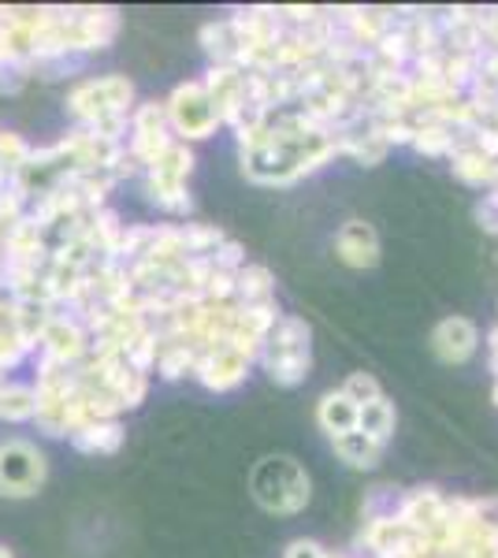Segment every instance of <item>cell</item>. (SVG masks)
I'll return each instance as SVG.
<instances>
[{
	"mask_svg": "<svg viewBox=\"0 0 498 558\" xmlns=\"http://www.w3.org/2000/svg\"><path fill=\"white\" fill-rule=\"evenodd\" d=\"M171 142H175V134H171V128H168L165 101L134 105L131 128H126V153H131V160L138 165V172H146V168L171 146Z\"/></svg>",
	"mask_w": 498,
	"mask_h": 558,
	"instance_id": "8",
	"label": "cell"
},
{
	"mask_svg": "<svg viewBox=\"0 0 498 558\" xmlns=\"http://www.w3.org/2000/svg\"><path fill=\"white\" fill-rule=\"evenodd\" d=\"M250 376V362L239 354V350H231L228 343L216 347V350H205V354H197V365H194V380L208 387V391L223 395V391H234L242 380Z\"/></svg>",
	"mask_w": 498,
	"mask_h": 558,
	"instance_id": "9",
	"label": "cell"
},
{
	"mask_svg": "<svg viewBox=\"0 0 498 558\" xmlns=\"http://www.w3.org/2000/svg\"><path fill=\"white\" fill-rule=\"evenodd\" d=\"M313 331L302 317H279L276 328L265 336L260 343V357L265 373L271 376V384L279 387H297L309 376L313 368V347H309Z\"/></svg>",
	"mask_w": 498,
	"mask_h": 558,
	"instance_id": "2",
	"label": "cell"
},
{
	"mask_svg": "<svg viewBox=\"0 0 498 558\" xmlns=\"http://www.w3.org/2000/svg\"><path fill=\"white\" fill-rule=\"evenodd\" d=\"M476 347H479V331H476V324L465 317H447L432 331V350H436V357L447 365L469 362V357L476 354Z\"/></svg>",
	"mask_w": 498,
	"mask_h": 558,
	"instance_id": "11",
	"label": "cell"
},
{
	"mask_svg": "<svg viewBox=\"0 0 498 558\" xmlns=\"http://www.w3.org/2000/svg\"><path fill=\"white\" fill-rule=\"evenodd\" d=\"M253 499L271 514H302L309 507V476L287 454H268L253 470Z\"/></svg>",
	"mask_w": 498,
	"mask_h": 558,
	"instance_id": "3",
	"label": "cell"
},
{
	"mask_svg": "<svg viewBox=\"0 0 498 558\" xmlns=\"http://www.w3.org/2000/svg\"><path fill=\"white\" fill-rule=\"evenodd\" d=\"M165 112H168V128L175 134L179 142H202L208 134H216L220 128V112H216L212 97H208V89L202 78H194V83H183L171 89V97L165 101Z\"/></svg>",
	"mask_w": 498,
	"mask_h": 558,
	"instance_id": "6",
	"label": "cell"
},
{
	"mask_svg": "<svg viewBox=\"0 0 498 558\" xmlns=\"http://www.w3.org/2000/svg\"><path fill=\"white\" fill-rule=\"evenodd\" d=\"M335 444V451H339V458L347 465H353V470H373V465L379 462V454H384V447L373 444L368 436H361L357 428L347 432V436H339V439H331Z\"/></svg>",
	"mask_w": 498,
	"mask_h": 558,
	"instance_id": "20",
	"label": "cell"
},
{
	"mask_svg": "<svg viewBox=\"0 0 498 558\" xmlns=\"http://www.w3.org/2000/svg\"><path fill=\"white\" fill-rule=\"evenodd\" d=\"M31 153H34V146L23 138V134L0 128V172L15 179V175H20V168L31 160Z\"/></svg>",
	"mask_w": 498,
	"mask_h": 558,
	"instance_id": "23",
	"label": "cell"
},
{
	"mask_svg": "<svg viewBox=\"0 0 498 558\" xmlns=\"http://www.w3.org/2000/svg\"><path fill=\"white\" fill-rule=\"evenodd\" d=\"M134 105H138L134 101V83L126 75L83 78V83L68 89V116L75 120V128L94 131L112 142H126Z\"/></svg>",
	"mask_w": 498,
	"mask_h": 558,
	"instance_id": "1",
	"label": "cell"
},
{
	"mask_svg": "<svg viewBox=\"0 0 498 558\" xmlns=\"http://www.w3.org/2000/svg\"><path fill=\"white\" fill-rule=\"evenodd\" d=\"M476 220L484 223L487 231H498V197L495 194H484V202L476 205Z\"/></svg>",
	"mask_w": 498,
	"mask_h": 558,
	"instance_id": "26",
	"label": "cell"
},
{
	"mask_svg": "<svg viewBox=\"0 0 498 558\" xmlns=\"http://www.w3.org/2000/svg\"><path fill=\"white\" fill-rule=\"evenodd\" d=\"M0 558H15V555H12V551H8V547H4V544H0Z\"/></svg>",
	"mask_w": 498,
	"mask_h": 558,
	"instance_id": "28",
	"label": "cell"
},
{
	"mask_svg": "<svg viewBox=\"0 0 498 558\" xmlns=\"http://www.w3.org/2000/svg\"><path fill=\"white\" fill-rule=\"evenodd\" d=\"M450 168H454V175L469 186H495L498 165L495 160H487L484 153L473 149V146H458L454 153H450Z\"/></svg>",
	"mask_w": 498,
	"mask_h": 558,
	"instance_id": "17",
	"label": "cell"
},
{
	"mask_svg": "<svg viewBox=\"0 0 498 558\" xmlns=\"http://www.w3.org/2000/svg\"><path fill=\"white\" fill-rule=\"evenodd\" d=\"M194 365H197V350H190L183 343H165L157 347V365L153 373H160V380L175 384L183 376H194Z\"/></svg>",
	"mask_w": 498,
	"mask_h": 558,
	"instance_id": "21",
	"label": "cell"
},
{
	"mask_svg": "<svg viewBox=\"0 0 498 558\" xmlns=\"http://www.w3.org/2000/svg\"><path fill=\"white\" fill-rule=\"evenodd\" d=\"M469 146L479 149L487 160H495V165H498V128H491V123L476 128V131H473V142H469Z\"/></svg>",
	"mask_w": 498,
	"mask_h": 558,
	"instance_id": "25",
	"label": "cell"
},
{
	"mask_svg": "<svg viewBox=\"0 0 498 558\" xmlns=\"http://www.w3.org/2000/svg\"><path fill=\"white\" fill-rule=\"evenodd\" d=\"M89 357V331L86 324L71 313H52L45 324L38 350H34V368H75Z\"/></svg>",
	"mask_w": 498,
	"mask_h": 558,
	"instance_id": "7",
	"label": "cell"
},
{
	"mask_svg": "<svg viewBox=\"0 0 498 558\" xmlns=\"http://www.w3.org/2000/svg\"><path fill=\"white\" fill-rule=\"evenodd\" d=\"M239 310L246 305H265V302H276V279L265 265H246L234 272V299H231Z\"/></svg>",
	"mask_w": 498,
	"mask_h": 558,
	"instance_id": "15",
	"label": "cell"
},
{
	"mask_svg": "<svg viewBox=\"0 0 498 558\" xmlns=\"http://www.w3.org/2000/svg\"><path fill=\"white\" fill-rule=\"evenodd\" d=\"M394 518L402 521L410 533L432 536L442 525V521H447V495H439V488L402 492V502H398V514Z\"/></svg>",
	"mask_w": 498,
	"mask_h": 558,
	"instance_id": "10",
	"label": "cell"
},
{
	"mask_svg": "<svg viewBox=\"0 0 498 558\" xmlns=\"http://www.w3.org/2000/svg\"><path fill=\"white\" fill-rule=\"evenodd\" d=\"M126 432H123V421L116 417H105V421H89L75 432V436H68V444L75 447L78 454H116L123 447Z\"/></svg>",
	"mask_w": 498,
	"mask_h": 558,
	"instance_id": "13",
	"label": "cell"
},
{
	"mask_svg": "<svg viewBox=\"0 0 498 558\" xmlns=\"http://www.w3.org/2000/svg\"><path fill=\"white\" fill-rule=\"evenodd\" d=\"M190 172H194V149L175 138L146 172H142L149 202L171 216H186L190 213V186H186Z\"/></svg>",
	"mask_w": 498,
	"mask_h": 558,
	"instance_id": "4",
	"label": "cell"
},
{
	"mask_svg": "<svg viewBox=\"0 0 498 558\" xmlns=\"http://www.w3.org/2000/svg\"><path fill=\"white\" fill-rule=\"evenodd\" d=\"M0 380H4V373H0Z\"/></svg>",
	"mask_w": 498,
	"mask_h": 558,
	"instance_id": "29",
	"label": "cell"
},
{
	"mask_svg": "<svg viewBox=\"0 0 498 558\" xmlns=\"http://www.w3.org/2000/svg\"><path fill=\"white\" fill-rule=\"evenodd\" d=\"M49 481V462L41 447L23 436L0 439V495L4 499H34Z\"/></svg>",
	"mask_w": 498,
	"mask_h": 558,
	"instance_id": "5",
	"label": "cell"
},
{
	"mask_svg": "<svg viewBox=\"0 0 498 558\" xmlns=\"http://www.w3.org/2000/svg\"><path fill=\"white\" fill-rule=\"evenodd\" d=\"M202 49L208 52L212 64H231L239 57V34H234L231 20H212L202 26Z\"/></svg>",
	"mask_w": 498,
	"mask_h": 558,
	"instance_id": "18",
	"label": "cell"
},
{
	"mask_svg": "<svg viewBox=\"0 0 498 558\" xmlns=\"http://www.w3.org/2000/svg\"><path fill=\"white\" fill-rule=\"evenodd\" d=\"M335 250H339V260L350 268H376L379 265V239L373 231V223L365 220H347L339 228V239H335Z\"/></svg>",
	"mask_w": 498,
	"mask_h": 558,
	"instance_id": "12",
	"label": "cell"
},
{
	"mask_svg": "<svg viewBox=\"0 0 498 558\" xmlns=\"http://www.w3.org/2000/svg\"><path fill=\"white\" fill-rule=\"evenodd\" d=\"M38 413V395H34V380H0V421L8 425H26Z\"/></svg>",
	"mask_w": 498,
	"mask_h": 558,
	"instance_id": "14",
	"label": "cell"
},
{
	"mask_svg": "<svg viewBox=\"0 0 498 558\" xmlns=\"http://www.w3.org/2000/svg\"><path fill=\"white\" fill-rule=\"evenodd\" d=\"M413 149L424 153V157H450V153H454V131L442 128V123L421 120L413 134Z\"/></svg>",
	"mask_w": 498,
	"mask_h": 558,
	"instance_id": "22",
	"label": "cell"
},
{
	"mask_svg": "<svg viewBox=\"0 0 498 558\" xmlns=\"http://www.w3.org/2000/svg\"><path fill=\"white\" fill-rule=\"evenodd\" d=\"M287 558H328V551H324L316 539H294V544L287 547Z\"/></svg>",
	"mask_w": 498,
	"mask_h": 558,
	"instance_id": "27",
	"label": "cell"
},
{
	"mask_svg": "<svg viewBox=\"0 0 498 558\" xmlns=\"http://www.w3.org/2000/svg\"><path fill=\"white\" fill-rule=\"evenodd\" d=\"M316 421H320V428L328 432L331 439H339L357 428V407H353L342 391H331V395H324L320 407H316Z\"/></svg>",
	"mask_w": 498,
	"mask_h": 558,
	"instance_id": "16",
	"label": "cell"
},
{
	"mask_svg": "<svg viewBox=\"0 0 498 558\" xmlns=\"http://www.w3.org/2000/svg\"><path fill=\"white\" fill-rule=\"evenodd\" d=\"M342 395L353 402V407H368V402L384 399V387L373 373H350V380L342 384Z\"/></svg>",
	"mask_w": 498,
	"mask_h": 558,
	"instance_id": "24",
	"label": "cell"
},
{
	"mask_svg": "<svg viewBox=\"0 0 498 558\" xmlns=\"http://www.w3.org/2000/svg\"><path fill=\"white\" fill-rule=\"evenodd\" d=\"M357 432L373 439V444L387 447V439H391V432H394V407L391 402L376 399V402H368V407H357Z\"/></svg>",
	"mask_w": 498,
	"mask_h": 558,
	"instance_id": "19",
	"label": "cell"
}]
</instances>
